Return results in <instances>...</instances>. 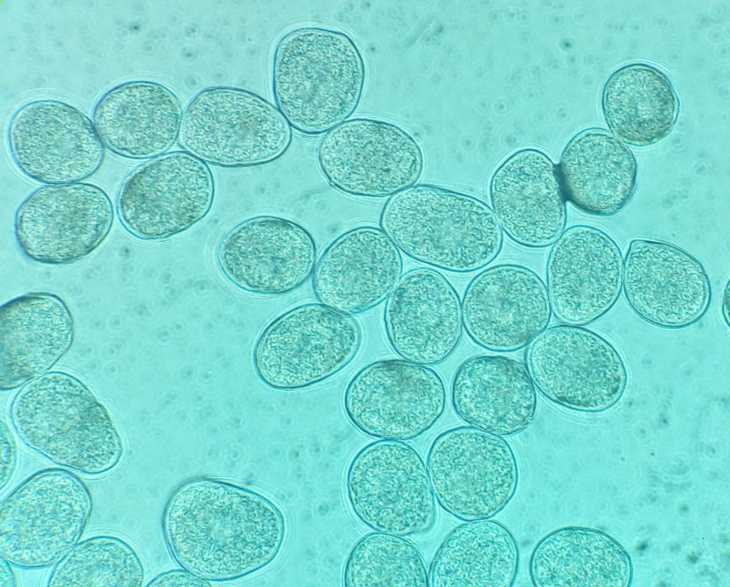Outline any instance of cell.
I'll return each mask as SVG.
<instances>
[{"mask_svg":"<svg viewBox=\"0 0 730 587\" xmlns=\"http://www.w3.org/2000/svg\"><path fill=\"white\" fill-rule=\"evenodd\" d=\"M163 531L181 566L205 580L223 581L269 563L282 548L285 524L263 496L226 482L196 479L170 497Z\"/></svg>","mask_w":730,"mask_h":587,"instance_id":"1","label":"cell"},{"mask_svg":"<svg viewBox=\"0 0 730 587\" xmlns=\"http://www.w3.org/2000/svg\"><path fill=\"white\" fill-rule=\"evenodd\" d=\"M365 78L360 51L343 31L302 27L276 46L273 97L289 125L302 135H319L347 120L360 103Z\"/></svg>","mask_w":730,"mask_h":587,"instance_id":"2","label":"cell"},{"mask_svg":"<svg viewBox=\"0 0 730 587\" xmlns=\"http://www.w3.org/2000/svg\"><path fill=\"white\" fill-rule=\"evenodd\" d=\"M379 224L411 259L455 273L484 268L503 244V230L486 203L430 184L414 185L391 196Z\"/></svg>","mask_w":730,"mask_h":587,"instance_id":"3","label":"cell"},{"mask_svg":"<svg viewBox=\"0 0 730 587\" xmlns=\"http://www.w3.org/2000/svg\"><path fill=\"white\" fill-rule=\"evenodd\" d=\"M21 440L51 462L91 476L115 468L124 454L106 408L76 378L52 372L28 383L11 406Z\"/></svg>","mask_w":730,"mask_h":587,"instance_id":"4","label":"cell"},{"mask_svg":"<svg viewBox=\"0 0 730 587\" xmlns=\"http://www.w3.org/2000/svg\"><path fill=\"white\" fill-rule=\"evenodd\" d=\"M92 509L88 487L76 474L35 472L1 502L0 556L23 569L56 565L79 541Z\"/></svg>","mask_w":730,"mask_h":587,"instance_id":"5","label":"cell"},{"mask_svg":"<svg viewBox=\"0 0 730 587\" xmlns=\"http://www.w3.org/2000/svg\"><path fill=\"white\" fill-rule=\"evenodd\" d=\"M292 128L277 108L247 90L205 88L182 116L178 143L203 162L224 167L261 165L289 148Z\"/></svg>","mask_w":730,"mask_h":587,"instance_id":"6","label":"cell"},{"mask_svg":"<svg viewBox=\"0 0 730 587\" xmlns=\"http://www.w3.org/2000/svg\"><path fill=\"white\" fill-rule=\"evenodd\" d=\"M361 331L351 315L312 303L272 321L253 351L259 379L281 390L307 388L335 375L358 353Z\"/></svg>","mask_w":730,"mask_h":587,"instance_id":"7","label":"cell"},{"mask_svg":"<svg viewBox=\"0 0 730 587\" xmlns=\"http://www.w3.org/2000/svg\"><path fill=\"white\" fill-rule=\"evenodd\" d=\"M426 469L441 507L464 521L499 514L515 496L519 480L508 442L472 426L439 434L428 450Z\"/></svg>","mask_w":730,"mask_h":587,"instance_id":"8","label":"cell"},{"mask_svg":"<svg viewBox=\"0 0 730 587\" xmlns=\"http://www.w3.org/2000/svg\"><path fill=\"white\" fill-rule=\"evenodd\" d=\"M346 487L355 516L376 531L411 536L436 523L427 469L416 450L402 441L382 439L364 447L349 464Z\"/></svg>","mask_w":730,"mask_h":587,"instance_id":"9","label":"cell"},{"mask_svg":"<svg viewBox=\"0 0 730 587\" xmlns=\"http://www.w3.org/2000/svg\"><path fill=\"white\" fill-rule=\"evenodd\" d=\"M525 361L539 392L572 410H608L622 398L627 383L618 350L582 326L560 324L546 328L529 344Z\"/></svg>","mask_w":730,"mask_h":587,"instance_id":"10","label":"cell"},{"mask_svg":"<svg viewBox=\"0 0 730 587\" xmlns=\"http://www.w3.org/2000/svg\"><path fill=\"white\" fill-rule=\"evenodd\" d=\"M320 171L338 191L355 197L392 196L417 182L423 155L416 140L398 125L353 118L328 131L317 148Z\"/></svg>","mask_w":730,"mask_h":587,"instance_id":"11","label":"cell"},{"mask_svg":"<svg viewBox=\"0 0 730 587\" xmlns=\"http://www.w3.org/2000/svg\"><path fill=\"white\" fill-rule=\"evenodd\" d=\"M446 403L445 385L436 370L401 359L365 365L343 395L346 415L358 430L400 441L429 430L442 416Z\"/></svg>","mask_w":730,"mask_h":587,"instance_id":"12","label":"cell"},{"mask_svg":"<svg viewBox=\"0 0 730 587\" xmlns=\"http://www.w3.org/2000/svg\"><path fill=\"white\" fill-rule=\"evenodd\" d=\"M214 196L213 176L205 162L186 151H174L145 162L126 176L116 209L130 234L161 241L200 222Z\"/></svg>","mask_w":730,"mask_h":587,"instance_id":"13","label":"cell"},{"mask_svg":"<svg viewBox=\"0 0 730 587\" xmlns=\"http://www.w3.org/2000/svg\"><path fill=\"white\" fill-rule=\"evenodd\" d=\"M113 220V202L102 187L80 182L44 185L19 204L14 235L27 259L47 265L72 264L101 246Z\"/></svg>","mask_w":730,"mask_h":587,"instance_id":"14","label":"cell"},{"mask_svg":"<svg viewBox=\"0 0 730 587\" xmlns=\"http://www.w3.org/2000/svg\"><path fill=\"white\" fill-rule=\"evenodd\" d=\"M11 155L29 178L48 185L77 182L94 175L105 157L93 123L75 106L56 99L26 103L7 129Z\"/></svg>","mask_w":730,"mask_h":587,"instance_id":"15","label":"cell"},{"mask_svg":"<svg viewBox=\"0 0 730 587\" xmlns=\"http://www.w3.org/2000/svg\"><path fill=\"white\" fill-rule=\"evenodd\" d=\"M314 239L302 225L262 215L239 223L222 238L217 260L224 275L251 293L279 296L302 286L313 274Z\"/></svg>","mask_w":730,"mask_h":587,"instance_id":"16","label":"cell"},{"mask_svg":"<svg viewBox=\"0 0 730 587\" xmlns=\"http://www.w3.org/2000/svg\"><path fill=\"white\" fill-rule=\"evenodd\" d=\"M461 311L470 338L499 353L528 346L547 328L552 316L542 279L515 264L495 265L475 276L465 291Z\"/></svg>","mask_w":730,"mask_h":587,"instance_id":"17","label":"cell"},{"mask_svg":"<svg viewBox=\"0 0 730 587\" xmlns=\"http://www.w3.org/2000/svg\"><path fill=\"white\" fill-rule=\"evenodd\" d=\"M622 288L630 308L654 326L677 329L697 322L711 298L701 264L669 242L635 239L622 268Z\"/></svg>","mask_w":730,"mask_h":587,"instance_id":"18","label":"cell"},{"mask_svg":"<svg viewBox=\"0 0 730 587\" xmlns=\"http://www.w3.org/2000/svg\"><path fill=\"white\" fill-rule=\"evenodd\" d=\"M623 259L607 234L575 225L555 242L546 266L552 313L560 323L583 326L605 315L622 287Z\"/></svg>","mask_w":730,"mask_h":587,"instance_id":"19","label":"cell"},{"mask_svg":"<svg viewBox=\"0 0 730 587\" xmlns=\"http://www.w3.org/2000/svg\"><path fill=\"white\" fill-rule=\"evenodd\" d=\"M384 323L398 355L419 365L439 364L453 353L463 336L460 298L437 271L412 269L387 297Z\"/></svg>","mask_w":730,"mask_h":587,"instance_id":"20","label":"cell"},{"mask_svg":"<svg viewBox=\"0 0 730 587\" xmlns=\"http://www.w3.org/2000/svg\"><path fill=\"white\" fill-rule=\"evenodd\" d=\"M489 194L502 230L521 246L548 247L565 230L566 198L558 170L540 150H520L506 159L491 176Z\"/></svg>","mask_w":730,"mask_h":587,"instance_id":"21","label":"cell"},{"mask_svg":"<svg viewBox=\"0 0 730 587\" xmlns=\"http://www.w3.org/2000/svg\"><path fill=\"white\" fill-rule=\"evenodd\" d=\"M403 266L399 249L381 229L356 227L324 251L313 272V291L331 309L346 315L361 313L389 296Z\"/></svg>","mask_w":730,"mask_h":587,"instance_id":"22","label":"cell"},{"mask_svg":"<svg viewBox=\"0 0 730 587\" xmlns=\"http://www.w3.org/2000/svg\"><path fill=\"white\" fill-rule=\"evenodd\" d=\"M451 398L463 421L500 437L524 431L538 407L526 365L500 355H475L463 360L454 374Z\"/></svg>","mask_w":730,"mask_h":587,"instance_id":"23","label":"cell"},{"mask_svg":"<svg viewBox=\"0 0 730 587\" xmlns=\"http://www.w3.org/2000/svg\"><path fill=\"white\" fill-rule=\"evenodd\" d=\"M182 113L178 98L170 88L155 81L133 80L105 92L92 118L110 151L143 160L163 155L174 145Z\"/></svg>","mask_w":730,"mask_h":587,"instance_id":"24","label":"cell"},{"mask_svg":"<svg viewBox=\"0 0 730 587\" xmlns=\"http://www.w3.org/2000/svg\"><path fill=\"white\" fill-rule=\"evenodd\" d=\"M71 313L50 292H31L0 308V387L13 390L43 376L71 347Z\"/></svg>","mask_w":730,"mask_h":587,"instance_id":"25","label":"cell"},{"mask_svg":"<svg viewBox=\"0 0 730 587\" xmlns=\"http://www.w3.org/2000/svg\"><path fill=\"white\" fill-rule=\"evenodd\" d=\"M558 173L566 199L585 213L609 217L632 199L637 163L621 140L607 130L591 128L567 144Z\"/></svg>","mask_w":730,"mask_h":587,"instance_id":"26","label":"cell"},{"mask_svg":"<svg viewBox=\"0 0 730 587\" xmlns=\"http://www.w3.org/2000/svg\"><path fill=\"white\" fill-rule=\"evenodd\" d=\"M529 574L536 587H624L630 582L631 565L609 536L568 526L548 533L536 544Z\"/></svg>","mask_w":730,"mask_h":587,"instance_id":"27","label":"cell"},{"mask_svg":"<svg viewBox=\"0 0 730 587\" xmlns=\"http://www.w3.org/2000/svg\"><path fill=\"white\" fill-rule=\"evenodd\" d=\"M520 550L512 531L488 519L452 529L437 549L428 572L433 587H510L517 578Z\"/></svg>","mask_w":730,"mask_h":587,"instance_id":"28","label":"cell"},{"mask_svg":"<svg viewBox=\"0 0 730 587\" xmlns=\"http://www.w3.org/2000/svg\"><path fill=\"white\" fill-rule=\"evenodd\" d=\"M602 110L610 130L635 146L656 143L672 130L679 102L668 76L644 63L625 65L607 80Z\"/></svg>","mask_w":730,"mask_h":587,"instance_id":"29","label":"cell"},{"mask_svg":"<svg viewBox=\"0 0 730 587\" xmlns=\"http://www.w3.org/2000/svg\"><path fill=\"white\" fill-rule=\"evenodd\" d=\"M145 570L135 549L113 535L88 537L56 565L48 587H140Z\"/></svg>","mask_w":730,"mask_h":587,"instance_id":"30","label":"cell"},{"mask_svg":"<svg viewBox=\"0 0 730 587\" xmlns=\"http://www.w3.org/2000/svg\"><path fill=\"white\" fill-rule=\"evenodd\" d=\"M346 587H427L428 573L418 548L400 536L370 533L354 545L343 571Z\"/></svg>","mask_w":730,"mask_h":587,"instance_id":"31","label":"cell"},{"mask_svg":"<svg viewBox=\"0 0 730 587\" xmlns=\"http://www.w3.org/2000/svg\"><path fill=\"white\" fill-rule=\"evenodd\" d=\"M17 449L15 440L6 425H1V490L9 482L16 467Z\"/></svg>","mask_w":730,"mask_h":587,"instance_id":"32","label":"cell"},{"mask_svg":"<svg viewBox=\"0 0 730 587\" xmlns=\"http://www.w3.org/2000/svg\"><path fill=\"white\" fill-rule=\"evenodd\" d=\"M209 584L206 580L189 571L175 570L158 575L148 586H207Z\"/></svg>","mask_w":730,"mask_h":587,"instance_id":"33","label":"cell"},{"mask_svg":"<svg viewBox=\"0 0 730 587\" xmlns=\"http://www.w3.org/2000/svg\"><path fill=\"white\" fill-rule=\"evenodd\" d=\"M12 566L8 561L1 556V570H0V586H16V581L14 571L11 567Z\"/></svg>","mask_w":730,"mask_h":587,"instance_id":"34","label":"cell"},{"mask_svg":"<svg viewBox=\"0 0 730 587\" xmlns=\"http://www.w3.org/2000/svg\"><path fill=\"white\" fill-rule=\"evenodd\" d=\"M726 295L724 296V304H723V312L724 316L726 318V323L729 325V290H727Z\"/></svg>","mask_w":730,"mask_h":587,"instance_id":"35","label":"cell"}]
</instances>
